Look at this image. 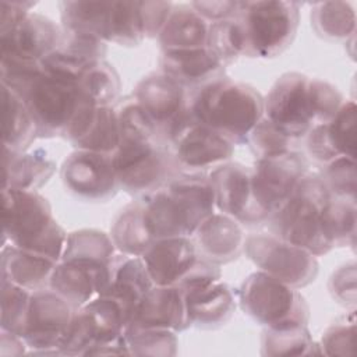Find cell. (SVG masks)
<instances>
[{
    "instance_id": "obj_1",
    "label": "cell",
    "mask_w": 357,
    "mask_h": 357,
    "mask_svg": "<svg viewBox=\"0 0 357 357\" xmlns=\"http://www.w3.org/2000/svg\"><path fill=\"white\" fill-rule=\"evenodd\" d=\"M145 222L153 240L188 237L213 213L215 192L199 173L176 176L165 188L142 198Z\"/></svg>"
},
{
    "instance_id": "obj_2",
    "label": "cell",
    "mask_w": 357,
    "mask_h": 357,
    "mask_svg": "<svg viewBox=\"0 0 357 357\" xmlns=\"http://www.w3.org/2000/svg\"><path fill=\"white\" fill-rule=\"evenodd\" d=\"M192 119L227 138L244 144L264 117V98L251 85L225 77L195 89L188 96Z\"/></svg>"
},
{
    "instance_id": "obj_3",
    "label": "cell",
    "mask_w": 357,
    "mask_h": 357,
    "mask_svg": "<svg viewBox=\"0 0 357 357\" xmlns=\"http://www.w3.org/2000/svg\"><path fill=\"white\" fill-rule=\"evenodd\" d=\"M4 238L18 248L60 262L67 234L52 216L46 198L36 191L3 188Z\"/></svg>"
},
{
    "instance_id": "obj_4",
    "label": "cell",
    "mask_w": 357,
    "mask_h": 357,
    "mask_svg": "<svg viewBox=\"0 0 357 357\" xmlns=\"http://www.w3.org/2000/svg\"><path fill=\"white\" fill-rule=\"evenodd\" d=\"M331 198L322 177L305 174L287 201L271 216L275 236L315 257L329 252L333 245L325 233L324 211Z\"/></svg>"
},
{
    "instance_id": "obj_5",
    "label": "cell",
    "mask_w": 357,
    "mask_h": 357,
    "mask_svg": "<svg viewBox=\"0 0 357 357\" xmlns=\"http://www.w3.org/2000/svg\"><path fill=\"white\" fill-rule=\"evenodd\" d=\"M1 84L24 100L36 123L38 137L42 138L64 137L82 102L78 85L56 81L43 71L1 81Z\"/></svg>"
},
{
    "instance_id": "obj_6",
    "label": "cell",
    "mask_w": 357,
    "mask_h": 357,
    "mask_svg": "<svg viewBox=\"0 0 357 357\" xmlns=\"http://www.w3.org/2000/svg\"><path fill=\"white\" fill-rule=\"evenodd\" d=\"M298 3L240 1L237 20L251 57H275L289 47L298 26Z\"/></svg>"
},
{
    "instance_id": "obj_7",
    "label": "cell",
    "mask_w": 357,
    "mask_h": 357,
    "mask_svg": "<svg viewBox=\"0 0 357 357\" xmlns=\"http://www.w3.org/2000/svg\"><path fill=\"white\" fill-rule=\"evenodd\" d=\"M240 305L252 319L268 328L307 325L310 310L304 297L283 282L259 271L240 287Z\"/></svg>"
},
{
    "instance_id": "obj_8",
    "label": "cell",
    "mask_w": 357,
    "mask_h": 357,
    "mask_svg": "<svg viewBox=\"0 0 357 357\" xmlns=\"http://www.w3.org/2000/svg\"><path fill=\"white\" fill-rule=\"evenodd\" d=\"M119 185L131 194L160 190L177 176L178 165L172 152L151 141L123 142L113 153Z\"/></svg>"
},
{
    "instance_id": "obj_9",
    "label": "cell",
    "mask_w": 357,
    "mask_h": 357,
    "mask_svg": "<svg viewBox=\"0 0 357 357\" xmlns=\"http://www.w3.org/2000/svg\"><path fill=\"white\" fill-rule=\"evenodd\" d=\"M244 250L262 272L293 289H301L317 278L315 255L275 234H251L244 241Z\"/></svg>"
},
{
    "instance_id": "obj_10",
    "label": "cell",
    "mask_w": 357,
    "mask_h": 357,
    "mask_svg": "<svg viewBox=\"0 0 357 357\" xmlns=\"http://www.w3.org/2000/svg\"><path fill=\"white\" fill-rule=\"evenodd\" d=\"M264 113L291 139L305 135L317 126L311 78L300 73L280 75L264 99Z\"/></svg>"
},
{
    "instance_id": "obj_11",
    "label": "cell",
    "mask_w": 357,
    "mask_h": 357,
    "mask_svg": "<svg viewBox=\"0 0 357 357\" xmlns=\"http://www.w3.org/2000/svg\"><path fill=\"white\" fill-rule=\"evenodd\" d=\"M307 163L297 152L257 159L251 169L255 206L262 220L269 219L305 176Z\"/></svg>"
},
{
    "instance_id": "obj_12",
    "label": "cell",
    "mask_w": 357,
    "mask_h": 357,
    "mask_svg": "<svg viewBox=\"0 0 357 357\" xmlns=\"http://www.w3.org/2000/svg\"><path fill=\"white\" fill-rule=\"evenodd\" d=\"M75 308L53 290L31 294L22 339L33 353L61 354L60 344L74 318Z\"/></svg>"
},
{
    "instance_id": "obj_13",
    "label": "cell",
    "mask_w": 357,
    "mask_h": 357,
    "mask_svg": "<svg viewBox=\"0 0 357 357\" xmlns=\"http://www.w3.org/2000/svg\"><path fill=\"white\" fill-rule=\"evenodd\" d=\"M61 180L74 195L89 201H106L119 190L113 155L74 151L61 166Z\"/></svg>"
},
{
    "instance_id": "obj_14",
    "label": "cell",
    "mask_w": 357,
    "mask_h": 357,
    "mask_svg": "<svg viewBox=\"0 0 357 357\" xmlns=\"http://www.w3.org/2000/svg\"><path fill=\"white\" fill-rule=\"evenodd\" d=\"M169 141L173 144L172 153L178 167L195 173L225 165L234 151V144L212 128L197 123L192 116L173 132Z\"/></svg>"
},
{
    "instance_id": "obj_15",
    "label": "cell",
    "mask_w": 357,
    "mask_h": 357,
    "mask_svg": "<svg viewBox=\"0 0 357 357\" xmlns=\"http://www.w3.org/2000/svg\"><path fill=\"white\" fill-rule=\"evenodd\" d=\"M1 60L38 63L60 49L64 31L52 20L36 13H28L10 31L0 33Z\"/></svg>"
},
{
    "instance_id": "obj_16",
    "label": "cell",
    "mask_w": 357,
    "mask_h": 357,
    "mask_svg": "<svg viewBox=\"0 0 357 357\" xmlns=\"http://www.w3.org/2000/svg\"><path fill=\"white\" fill-rule=\"evenodd\" d=\"M134 100L166 138L188 112L185 88L163 73L144 77L134 89Z\"/></svg>"
},
{
    "instance_id": "obj_17",
    "label": "cell",
    "mask_w": 357,
    "mask_h": 357,
    "mask_svg": "<svg viewBox=\"0 0 357 357\" xmlns=\"http://www.w3.org/2000/svg\"><path fill=\"white\" fill-rule=\"evenodd\" d=\"M64 138L77 149L113 155L120 145L117 110L110 106H95L82 96Z\"/></svg>"
},
{
    "instance_id": "obj_18",
    "label": "cell",
    "mask_w": 357,
    "mask_h": 357,
    "mask_svg": "<svg viewBox=\"0 0 357 357\" xmlns=\"http://www.w3.org/2000/svg\"><path fill=\"white\" fill-rule=\"evenodd\" d=\"M209 180L215 192V206L222 213L244 225L264 222L254 202L250 167L225 163L212 170Z\"/></svg>"
},
{
    "instance_id": "obj_19",
    "label": "cell",
    "mask_w": 357,
    "mask_h": 357,
    "mask_svg": "<svg viewBox=\"0 0 357 357\" xmlns=\"http://www.w3.org/2000/svg\"><path fill=\"white\" fill-rule=\"evenodd\" d=\"M153 286L141 257L120 254L109 262L106 283L99 296L114 300L130 325L141 300Z\"/></svg>"
},
{
    "instance_id": "obj_20",
    "label": "cell",
    "mask_w": 357,
    "mask_h": 357,
    "mask_svg": "<svg viewBox=\"0 0 357 357\" xmlns=\"http://www.w3.org/2000/svg\"><path fill=\"white\" fill-rule=\"evenodd\" d=\"M141 258L155 286H176L198 259L195 244L188 237L156 240Z\"/></svg>"
},
{
    "instance_id": "obj_21",
    "label": "cell",
    "mask_w": 357,
    "mask_h": 357,
    "mask_svg": "<svg viewBox=\"0 0 357 357\" xmlns=\"http://www.w3.org/2000/svg\"><path fill=\"white\" fill-rule=\"evenodd\" d=\"M107 266L81 261H60L52 273L49 286L78 310L93 300V296H99L106 283Z\"/></svg>"
},
{
    "instance_id": "obj_22",
    "label": "cell",
    "mask_w": 357,
    "mask_h": 357,
    "mask_svg": "<svg viewBox=\"0 0 357 357\" xmlns=\"http://www.w3.org/2000/svg\"><path fill=\"white\" fill-rule=\"evenodd\" d=\"M130 325L173 332L188 328L184 291L177 286H153L141 300Z\"/></svg>"
},
{
    "instance_id": "obj_23",
    "label": "cell",
    "mask_w": 357,
    "mask_h": 357,
    "mask_svg": "<svg viewBox=\"0 0 357 357\" xmlns=\"http://www.w3.org/2000/svg\"><path fill=\"white\" fill-rule=\"evenodd\" d=\"M244 233L238 222L225 213H212L195 230V248L204 259L226 264L244 250Z\"/></svg>"
},
{
    "instance_id": "obj_24",
    "label": "cell",
    "mask_w": 357,
    "mask_h": 357,
    "mask_svg": "<svg viewBox=\"0 0 357 357\" xmlns=\"http://www.w3.org/2000/svg\"><path fill=\"white\" fill-rule=\"evenodd\" d=\"M162 73L181 86L198 89L209 82L225 78V66L205 46L188 50L163 52L160 57Z\"/></svg>"
},
{
    "instance_id": "obj_25",
    "label": "cell",
    "mask_w": 357,
    "mask_h": 357,
    "mask_svg": "<svg viewBox=\"0 0 357 357\" xmlns=\"http://www.w3.org/2000/svg\"><path fill=\"white\" fill-rule=\"evenodd\" d=\"M57 264L45 255L15 245L4 247L1 252V279L26 290H42L50 284Z\"/></svg>"
},
{
    "instance_id": "obj_26",
    "label": "cell",
    "mask_w": 357,
    "mask_h": 357,
    "mask_svg": "<svg viewBox=\"0 0 357 357\" xmlns=\"http://www.w3.org/2000/svg\"><path fill=\"white\" fill-rule=\"evenodd\" d=\"M56 165L42 151L32 153L3 148V188L35 191L54 173Z\"/></svg>"
},
{
    "instance_id": "obj_27",
    "label": "cell",
    "mask_w": 357,
    "mask_h": 357,
    "mask_svg": "<svg viewBox=\"0 0 357 357\" xmlns=\"http://www.w3.org/2000/svg\"><path fill=\"white\" fill-rule=\"evenodd\" d=\"M190 325L212 328L230 319L236 310L233 294L220 280L209 287L184 293Z\"/></svg>"
},
{
    "instance_id": "obj_28",
    "label": "cell",
    "mask_w": 357,
    "mask_h": 357,
    "mask_svg": "<svg viewBox=\"0 0 357 357\" xmlns=\"http://www.w3.org/2000/svg\"><path fill=\"white\" fill-rule=\"evenodd\" d=\"M209 24L191 7H173L163 29L159 43L163 52L188 50L206 46Z\"/></svg>"
},
{
    "instance_id": "obj_29",
    "label": "cell",
    "mask_w": 357,
    "mask_h": 357,
    "mask_svg": "<svg viewBox=\"0 0 357 357\" xmlns=\"http://www.w3.org/2000/svg\"><path fill=\"white\" fill-rule=\"evenodd\" d=\"M3 145L14 152H25L38 137L36 123L24 100L1 84Z\"/></svg>"
},
{
    "instance_id": "obj_30",
    "label": "cell",
    "mask_w": 357,
    "mask_h": 357,
    "mask_svg": "<svg viewBox=\"0 0 357 357\" xmlns=\"http://www.w3.org/2000/svg\"><path fill=\"white\" fill-rule=\"evenodd\" d=\"M110 234L114 247L121 254L141 257L149 248L155 240L146 226L141 199L119 212L113 220Z\"/></svg>"
},
{
    "instance_id": "obj_31",
    "label": "cell",
    "mask_w": 357,
    "mask_h": 357,
    "mask_svg": "<svg viewBox=\"0 0 357 357\" xmlns=\"http://www.w3.org/2000/svg\"><path fill=\"white\" fill-rule=\"evenodd\" d=\"M60 11L66 32L106 40L110 1H61Z\"/></svg>"
},
{
    "instance_id": "obj_32",
    "label": "cell",
    "mask_w": 357,
    "mask_h": 357,
    "mask_svg": "<svg viewBox=\"0 0 357 357\" xmlns=\"http://www.w3.org/2000/svg\"><path fill=\"white\" fill-rule=\"evenodd\" d=\"M114 257L112 237L95 229H82L67 236L60 261H81L109 265Z\"/></svg>"
},
{
    "instance_id": "obj_33",
    "label": "cell",
    "mask_w": 357,
    "mask_h": 357,
    "mask_svg": "<svg viewBox=\"0 0 357 357\" xmlns=\"http://www.w3.org/2000/svg\"><path fill=\"white\" fill-rule=\"evenodd\" d=\"M145 38L139 1H110L106 42L135 46Z\"/></svg>"
},
{
    "instance_id": "obj_34",
    "label": "cell",
    "mask_w": 357,
    "mask_h": 357,
    "mask_svg": "<svg viewBox=\"0 0 357 357\" xmlns=\"http://www.w3.org/2000/svg\"><path fill=\"white\" fill-rule=\"evenodd\" d=\"M311 22L317 33L326 39L347 40L354 35V11L344 1L315 3L311 13Z\"/></svg>"
},
{
    "instance_id": "obj_35",
    "label": "cell",
    "mask_w": 357,
    "mask_h": 357,
    "mask_svg": "<svg viewBox=\"0 0 357 357\" xmlns=\"http://www.w3.org/2000/svg\"><path fill=\"white\" fill-rule=\"evenodd\" d=\"M78 89L95 106H109L119 96L120 78L112 64L100 60L85 71Z\"/></svg>"
},
{
    "instance_id": "obj_36",
    "label": "cell",
    "mask_w": 357,
    "mask_h": 357,
    "mask_svg": "<svg viewBox=\"0 0 357 357\" xmlns=\"http://www.w3.org/2000/svg\"><path fill=\"white\" fill-rule=\"evenodd\" d=\"M206 47L226 67L244 53L245 40L243 28L237 18L211 22L206 38Z\"/></svg>"
},
{
    "instance_id": "obj_37",
    "label": "cell",
    "mask_w": 357,
    "mask_h": 357,
    "mask_svg": "<svg viewBox=\"0 0 357 357\" xmlns=\"http://www.w3.org/2000/svg\"><path fill=\"white\" fill-rule=\"evenodd\" d=\"M356 199L337 198L328 202L324 211V227L335 247L354 245L356 240Z\"/></svg>"
},
{
    "instance_id": "obj_38",
    "label": "cell",
    "mask_w": 357,
    "mask_h": 357,
    "mask_svg": "<svg viewBox=\"0 0 357 357\" xmlns=\"http://www.w3.org/2000/svg\"><path fill=\"white\" fill-rule=\"evenodd\" d=\"M124 339L130 354L135 356H174L177 351V339L170 329L128 325L124 329Z\"/></svg>"
},
{
    "instance_id": "obj_39",
    "label": "cell",
    "mask_w": 357,
    "mask_h": 357,
    "mask_svg": "<svg viewBox=\"0 0 357 357\" xmlns=\"http://www.w3.org/2000/svg\"><path fill=\"white\" fill-rule=\"evenodd\" d=\"M314 346L307 325L268 328L262 336V353L268 356L311 354Z\"/></svg>"
},
{
    "instance_id": "obj_40",
    "label": "cell",
    "mask_w": 357,
    "mask_h": 357,
    "mask_svg": "<svg viewBox=\"0 0 357 357\" xmlns=\"http://www.w3.org/2000/svg\"><path fill=\"white\" fill-rule=\"evenodd\" d=\"M31 294L6 279H1V331L22 336Z\"/></svg>"
},
{
    "instance_id": "obj_41",
    "label": "cell",
    "mask_w": 357,
    "mask_h": 357,
    "mask_svg": "<svg viewBox=\"0 0 357 357\" xmlns=\"http://www.w3.org/2000/svg\"><path fill=\"white\" fill-rule=\"evenodd\" d=\"M356 105L344 102L336 114L326 123L328 135L339 156L356 155Z\"/></svg>"
},
{
    "instance_id": "obj_42",
    "label": "cell",
    "mask_w": 357,
    "mask_h": 357,
    "mask_svg": "<svg viewBox=\"0 0 357 357\" xmlns=\"http://www.w3.org/2000/svg\"><path fill=\"white\" fill-rule=\"evenodd\" d=\"M92 64L95 63L88 61L61 46L40 61L43 74L70 85H78L82 75Z\"/></svg>"
},
{
    "instance_id": "obj_43",
    "label": "cell",
    "mask_w": 357,
    "mask_h": 357,
    "mask_svg": "<svg viewBox=\"0 0 357 357\" xmlns=\"http://www.w3.org/2000/svg\"><path fill=\"white\" fill-rule=\"evenodd\" d=\"M120 144L151 141L156 135V127L139 105L132 99L117 110Z\"/></svg>"
},
{
    "instance_id": "obj_44",
    "label": "cell",
    "mask_w": 357,
    "mask_h": 357,
    "mask_svg": "<svg viewBox=\"0 0 357 357\" xmlns=\"http://www.w3.org/2000/svg\"><path fill=\"white\" fill-rule=\"evenodd\" d=\"M247 142L257 159L278 156L290 152L291 138L262 117L248 135Z\"/></svg>"
},
{
    "instance_id": "obj_45",
    "label": "cell",
    "mask_w": 357,
    "mask_h": 357,
    "mask_svg": "<svg viewBox=\"0 0 357 357\" xmlns=\"http://www.w3.org/2000/svg\"><path fill=\"white\" fill-rule=\"evenodd\" d=\"M329 192L339 198L356 199V165L354 158L340 156L328 163L322 176Z\"/></svg>"
},
{
    "instance_id": "obj_46",
    "label": "cell",
    "mask_w": 357,
    "mask_h": 357,
    "mask_svg": "<svg viewBox=\"0 0 357 357\" xmlns=\"http://www.w3.org/2000/svg\"><path fill=\"white\" fill-rule=\"evenodd\" d=\"M354 335H356V325H354V315L351 312L350 319L343 322H336L325 332L322 337V353L325 349L326 354H351L354 346Z\"/></svg>"
},
{
    "instance_id": "obj_47",
    "label": "cell",
    "mask_w": 357,
    "mask_h": 357,
    "mask_svg": "<svg viewBox=\"0 0 357 357\" xmlns=\"http://www.w3.org/2000/svg\"><path fill=\"white\" fill-rule=\"evenodd\" d=\"M220 276L222 273L216 264L201 258L194 262V265L185 272V275L178 280L176 286L180 287L184 293H188L209 287L211 284L219 282Z\"/></svg>"
},
{
    "instance_id": "obj_48",
    "label": "cell",
    "mask_w": 357,
    "mask_h": 357,
    "mask_svg": "<svg viewBox=\"0 0 357 357\" xmlns=\"http://www.w3.org/2000/svg\"><path fill=\"white\" fill-rule=\"evenodd\" d=\"M356 265H344L337 269L329 283L331 293L340 304L346 307H354L356 304Z\"/></svg>"
},
{
    "instance_id": "obj_49",
    "label": "cell",
    "mask_w": 357,
    "mask_h": 357,
    "mask_svg": "<svg viewBox=\"0 0 357 357\" xmlns=\"http://www.w3.org/2000/svg\"><path fill=\"white\" fill-rule=\"evenodd\" d=\"M139 8L145 36H159L173 10V4L170 1H139Z\"/></svg>"
},
{
    "instance_id": "obj_50",
    "label": "cell",
    "mask_w": 357,
    "mask_h": 357,
    "mask_svg": "<svg viewBox=\"0 0 357 357\" xmlns=\"http://www.w3.org/2000/svg\"><path fill=\"white\" fill-rule=\"evenodd\" d=\"M307 134H308L307 148H308L310 155L315 160L328 165L329 162L340 158L332 146V142H331L329 135H328L326 123L314 126Z\"/></svg>"
},
{
    "instance_id": "obj_51",
    "label": "cell",
    "mask_w": 357,
    "mask_h": 357,
    "mask_svg": "<svg viewBox=\"0 0 357 357\" xmlns=\"http://www.w3.org/2000/svg\"><path fill=\"white\" fill-rule=\"evenodd\" d=\"M205 21L237 18L240 1H192L190 4Z\"/></svg>"
}]
</instances>
